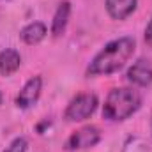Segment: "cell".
Instances as JSON below:
<instances>
[{"label": "cell", "mask_w": 152, "mask_h": 152, "mask_svg": "<svg viewBox=\"0 0 152 152\" xmlns=\"http://www.w3.org/2000/svg\"><path fill=\"white\" fill-rule=\"evenodd\" d=\"M142 106V96L129 87L112 88L103 104V117L110 122H122L134 115Z\"/></svg>", "instance_id": "cell-2"}, {"label": "cell", "mask_w": 152, "mask_h": 152, "mask_svg": "<svg viewBox=\"0 0 152 152\" xmlns=\"http://www.w3.org/2000/svg\"><path fill=\"white\" fill-rule=\"evenodd\" d=\"M46 34H48V28H46V25L42 21H32V23H28L27 27L21 28L20 37H21V41L25 44L34 46V44H39L42 39L46 37Z\"/></svg>", "instance_id": "cell-10"}, {"label": "cell", "mask_w": 152, "mask_h": 152, "mask_svg": "<svg viewBox=\"0 0 152 152\" xmlns=\"http://www.w3.org/2000/svg\"><path fill=\"white\" fill-rule=\"evenodd\" d=\"M69 18H71V2L69 0H62L53 14V20H51V34L55 37L62 36L67 28V23H69Z\"/></svg>", "instance_id": "cell-8"}, {"label": "cell", "mask_w": 152, "mask_h": 152, "mask_svg": "<svg viewBox=\"0 0 152 152\" xmlns=\"http://www.w3.org/2000/svg\"><path fill=\"white\" fill-rule=\"evenodd\" d=\"M97 104H99V99L96 94L92 92H81V94H76L75 97L69 101L64 117L67 122H81V120H87L88 117H92L94 112L97 110Z\"/></svg>", "instance_id": "cell-3"}, {"label": "cell", "mask_w": 152, "mask_h": 152, "mask_svg": "<svg viewBox=\"0 0 152 152\" xmlns=\"http://www.w3.org/2000/svg\"><path fill=\"white\" fill-rule=\"evenodd\" d=\"M143 37H145V42H147L149 46H152V16H151V20H149V23H147V27H145Z\"/></svg>", "instance_id": "cell-12"}, {"label": "cell", "mask_w": 152, "mask_h": 152, "mask_svg": "<svg viewBox=\"0 0 152 152\" xmlns=\"http://www.w3.org/2000/svg\"><path fill=\"white\" fill-rule=\"evenodd\" d=\"M101 140V131L97 126H83L78 131H75L67 142H66V149L67 151H83V149H90L94 145H97Z\"/></svg>", "instance_id": "cell-4"}, {"label": "cell", "mask_w": 152, "mask_h": 152, "mask_svg": "<svg viewBox=\"0 0 152 152\" xmlns=\"http://www.w3.org/2000/svg\"><path fill=\"white\" fill-rule=\"evenodd\" d=\"M41 92H42V78L41 76H32L23 85V88L20 90V94L16 96V106L21 108V110L32 108L39 101Z\"/></svg>", "instance_id": "cell-5"}, {"label": "cell", "mask_w": 152, "mask_h": 152, "mask_svg": "<svg viewBox=\"0 0 152 152\" xmlns=\"http://www.w3.org/2000/svg\"><path fill=\"white\" fill-rule=\"evenodd\" d=\"M127 80L136 87H149L152 83V66L149 60L138 58L129 69H127Z\"/></svg>", "instance_id": "cell-6"}, {"label": "cell", "mask_w": 152, "mask_h": 152, "mask_svg": "<svg viewBox=\"0 0 152 152\" xmlns=\"http://www.w3.org/2000/svg\"><path fill=\"white\" fill-rule=\"evenodd\" d=\"M138 5V0H104L106 12L110 14L112 20H126L134 12Z\"/></svg>", "instance_id": "cell-7"}, {"label": "cell", "mask_w": 152, "mask_h": 152, "mask_svg": "<svg viewBox=\"0 0 152 152\" xmlns=\"http://www.w3.org/2000/svg\"><path fill=\"white\" fill-rule=\"evenodd\" d=\"M27 149H28L27 140H25L23 136H18V138H14V140L9 143V147L4 152H27Z\"/></svg>", "instance_id": "cell-11"}, {"label": "cell", "mask_w": 152, "mask_h": 152, "mask_svg": "<svg viewBox=\"0 0 152 152\" xmlns=\"http://www.w3.org/2000/svg\"><path fill=\"white\" fill-rule=\"evenodd\" d=\"M136 50V41L133 37H118L106 42L87 67V76H108L120 71Z\"/></svg>", "instance_id": "cell-1"}, {"label": "cell", "mask_w": 152, "mask_h": 152, "mask_svg": "<svg viewBox=\"0 0 152 152\" xmlns=\"http://www.w3.org/2000/svg\"><path fill=\"white\" fill-rule=\"evenodd\" d=\"M21 66V55L14 48H5L0 51V75L11 76L14 75Z\"/></svg>", "instance_id": "cell-9"}, {"label": "cell", "mask_w": 152, "mask_h": 152, "mask_svg": "<svg viewBox=\"0 0 152 152\" xmlns=\"http://www.w3.org/2000/svg\"><path fill=\"white\" fill-rule=\"evenodd\" d=\"M0 104H2V92H0Z\"/></svg>", "instance_id": "cell-13"}]
</instances>
